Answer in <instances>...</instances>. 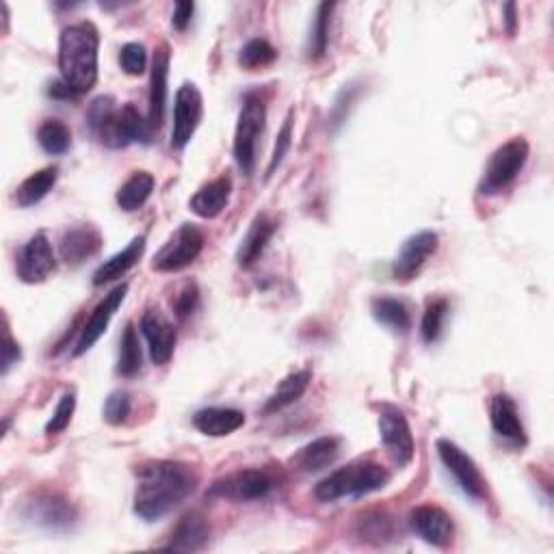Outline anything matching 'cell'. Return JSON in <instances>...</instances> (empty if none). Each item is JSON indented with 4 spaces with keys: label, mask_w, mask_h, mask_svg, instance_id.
I'll return each mask as SVG.
<instances>
[{
    "label": "cell",
    "mask_w": 554,
    "mask_h": 554,
    "mask_svg": "<svg viewBox=\"0 0 554 554\" xmlns=\"http://www.w3.org/2000/svg\"><path fill=\"white\" fill-rule=\"evenodd\" d=\"M230 195H232V178L219 176L213 182L204 184V187L191 197L189 208L197 217L215 219L223 213V210H226Z\"/></svg>",
    "instance_id": "7402d4cb"
},
{
    "label": "cell",
    "mask_w": 554,
    "mask_h": 554,
    "mask_svg": "<svg viewBox=\"0 0 554 554\" xmlns=\"http://www.w3.org/2000/svg\"><path fill=\"white\" fill-rule=\"evenodd\" d=\"M57 178H59V167H46L42 171H35L33 176L26 178L18 191H16V200L22 208H29V206H35L37 202H42L44 197L55 189L57 184Z\"/></svg>",
    "instance_id": "f546056e"
},
{
    "label": "cell",
    "mask_w": 554,
    "mask_h": 554,
    "mask_svg": "<svg viewBox=\"0 0 554 554\" xmlns=\"http://www.w3.org/2000/svg\"><path fill=\"white\" fill-rule=\"evenodd\" d=\"M197 303H200V290H197L195 282H187L178 290V295L171 299V308H174L180 319H187L197 310Z\"/></svg>",
    "instance_id": "60d3db41"
},
{
    "label": "cell",
    "mask_w": 554,
    "mask_h": 554,
    "mask_svg": "<svg viewBox=\"0 0 554 554\" xmlns=\"http://www.w3.org/2000/svg\"><path fill=\"white\" fill-rule=\"evenodd\" d=\"M102 234L94 226H74L63 234L61 258L72 267L83 265L85 260L94 258L102 249Z\"/></svg>",
    "instance_id": "d6986e66"
},
{
    "label": "cell",
    "mask_w": 554,
    "mask_h": 554,
    "mask_svg": "<svg viewBox=\"0 0 554 554\" xmlns=\"http://www.w3.org/2000/svg\"><path fill=\"white\" fill-rule=\"evenodd\" d=\"M435 252H438V234L435 232L425 230L410 236L392 262V277L397 282L414 280Z\"/></svg>",
    "instance_id": "4fadbf2b"
},
{
    "label": "cell",
    "mask_w": 554,
    "mask_h": 554,
    "mask_svg": "<svg viewBox=\"0 0 554 554\" xmlns=\"http://www.w3.org/2000/svg\"><path fill=\"white\" fill-rule=\"evenodd\" d=\"M150 137H152L150 126L143 120L135 104H124L122 109L115 111L111 122L104 126V130L98 135V141L109 145V148L120 150V148H128V145L135 141L148 143Z\"/></svg>",
    "instance_id": "8fae6325"
},
{
    "label": "cell",
    "mask_w": 554,
    "mask_h": 554,
    "mask_svg": "<svg viewBox=\"0 0 554 554\" xmlns=\"http://www.w3.org/2000/svg\"><path fill=\"white\" fill-rule=\"evenodd\" d=\"M277 59V50L267 42V39H252V42H247L239 55V63L243 70L256 72L267 68L273 61Z\"/></svg>",
    "instance_id": "836d02e7"
},
{
    "label": "cell",
    "mask_w": 554,
    "mask_h": 554,
    "mask_svg": "<svg viewBox=\"0 0 554 554\" xmlns=\"http://www.w3.org/2000/svg\"><path fill=\"white\" fill-rule=\"evenodd\" d=\"M130 414V394L126 390H115L109 394L107 403H104V420L109 422V425L117 427L126 422Z\"/></svg>",
    "instance_id": "74e56055"
},
{
    "label": "cell",
    "mask_w": 554,
    "mask_h": 554,
    "mask_svg": "<svg viewBox=\"0 0 554 554\" xmlns=\"http://www.w3.org/2000/svg\"><path fill=\"white\" fill-rule=\"evenodd\" d=\"M120 63L126 74L141 76L145 72V65H148V52H145V46L137 42L126 44L120 50Z\"/></svg>",
    "instance_id": "f35d334b"
},
{
    "label": "cell",
    "mask_w": 554,
    "mask_h": 554,
    "mask_svg": "<svg viewBox=\"0 0 554 554\" xmlns=\"http://www.w3.org/2000/svg\"><path fill=\"white\" fill-rule=\"evenodd\" d=\"M390 483V472L375 461H353L338 468L314 487V498L321 503H336L340 498H362L384 490Z\"/></svg>",
    "instance_id": "3957f363"
},
{
    "label": "cell",
    "mask_w": 554,
    "mask_h": 554,
    "mask_svg": "<svg viewBox=\"0 0 554 554\" xmlns=\"http://www.w3.org/2000/svg\"><path fill=\"white\" fill-rule=\"evenodd\" d=\"M275 230H277V223L267 213L256 215L252 226H249L245 234V239L241 241L239 252H236V262H239L241 267H252L260 258V254L265 252V247L269 245Z\"/></svg>",
    "instance_id": "d4e9b609"
},
{
    "label": "cell",
    "mask_w": 554,
    "mask_h": 554,
    "mask_svg": "<svg viewBox=\"0 0 554 554\" xmlns=\"http://www.w3.org/2000/svg\"><path fill=\"white\" fill-rule=\"evenodd\" d=\"M74 410H76V394L74 392H65L55 414H52V418L46 422V433L48 435H57L61 431H65L70 427L72 422V416H74Z\"/></svg>",
    "instance_id": "8d00e7d4"
},
{
    "label": "cell",
    "mask_w": 554,
    "mask_h": 554,
    "mask_svg": "<svg viewBox=\"0 0 554 554\" xmlns=\"http://www.w3.org/2000/svg\"><path fill=\"white\" fill-rule=\"evenodd\" d=\"M435 448H438L444 468L453 474V479L461 487V492L474 500L487 498V481L481 474L477 461H474L464 448H459L455 442L444 438L438 440Z\"/></svg>",
    "instance_id": "9c48e42d"
},
{
    "label": "cell",
    "mask_w": 554,
    "mask_h": 554,
    "mask_svg": "<svg viewBox=\"0 0 554 554\" xmlns=\"http://www.w3.org/2000/svg\"><path fill=\"white\" fill-rule=\"evenodd\" d=\"M20 358H22L20 345L9 336V332H5V340H3V375H7L9 368L13 364H18Z\"/></svg>",
    "instance_id": "7bdbcfd3"
},
{
    "label": "cell",
    "mask_w": 554,
    "mask_h": 554,
    "mask_svg": "<svg viewBox=\"0 0 554 554\" xmlns=\"http://www.w3.org/2000/svg\"><path fill=\"white\" fill-rule=\"evenodd\" d=\"M193 425L210 438H226L245 425V414L232 407H204L193 416Z\"/></svg>",
    "instance_id": "603a6c76"
},
{
    "label": "cell",
    "mask_w": 554,
    "mask_h": 554,
    "mask_svg": "<svg viewBox=\"0 0 554 554\" xmlns=\"http://www.w3.org/2000/svg\"><path fill=\"white\" fill-rule=\"evenodd\" d=\"M353 100H355V89L353 87H347V89L340 91V96H338L334 109H332V117H329V120H332V128H338L342 122L347 120V113L351 109Z\"/></svg>",
    "instance_id": "b9f144b4"
},
{
    "label": "cell",
    "mask_w": 554,
    "mask_h": 554,
    "mask_svg": "<svg viewBox=\"0 0 554 554\" xmlns=\"http://www.w3.org/2000/svg\"><path fill=\"white\" fill-rule=\"evenodd\" d=\"M126 293H128V284H120V286H115L111 290V293L98 303L96 310L91 312L89 321L83 327L81 338H78V342H76L74 355L87 353L104 336V332H107V329H109V323H111V319L115 316V312L120 310V306L124 303Z\"/></svg>",
    "instance_id": "e0dca14e"
},
{
    "label": "cell",
    "mask_w": 554,
    "mask_h": 554,
    "mask_svg": "<svg viewBox=\"0 0 554 554\" xmlns=\"http://www.w3.org/2000/svg\"><path fill=\"white\" fill-rule=\"evenodd\" d=\"M154 191V176L148 174V171H135L133 176H130L120 191L115 195V202L126 213H135L145 202L150 200V195Z\"/></svg>",
    "instance_id": "f1b7e54d"
},
{
    "label": "cell",
    "mask_w": 554,
    "mask_h": 554,
    "mask_svg": "<svg viewBox=\"0 0 554 554\" xmlns=\"http://www.w3.org/2000/svg\"><path fill=\"white\" fill-rule=\"evenodd\" d=\"M24 518L48 531H70L78 520V513L70 500L63 496L44 494L26 503Z\"/></svg>",
    "instance_id": "7c38bea8"
},
{
    "label": "cell",
    "mask_w": 554,
    "mask_h": 554,
    "mask_svg": "<svg viewBox=\"0 0 554 554\" xmlns=\"http://www.w3.org/2000/svg\"><path fill=\"white\" fill-rule=\"evenodd\" d=\"M332 3H323L316 9V16L312 22V29L308 35V46H306V55L308 59L316 61L325 55L327 42H329V22H332Z\"/></svg>",
    "instance_id": "1f68e13d"
},
{
    "label": "cell",
    "mask_w": 554,
    "mask_h": 554,
    "mask_svg": "<svg viewBox=\"0 0 554 554\" xmlns=\"http://www.w3.org/2000/svg\"><path fill=\"white\" fill-rule=\"evenodd\" d=\"M57 269V258L52 252L46 232H37L31 236L29 243L22 247L18 258V277L24 284H39L48 280L50 273Z\"/></svg>",
    "instance_id": "5bb4252c"
},
{
    "label": "cell",
    "mask_w": 554,
    "mask_h": 554,
    "mask_svg": "<svg viewBox=\"0 0 554 554\" xmlns=\"http://www.w3.org/2000/svg\"><path fill=\"white\" fill-rule=\"evenodd\" d=\"M310 379H312L310 371H295L288 377H284L280 384H277L275 392L267 399L265 412L273 414V412L284 410V407H288V405L297 403L303 397V392L308 390Z\"/></svg>",
    "instance_id": "83f0119b"
},
{
    "label": "cell",
    "mask_w": 554,
    "mask_h": 554,
    "mask_svg": "<svg viewBox=\"0 0 554 554\" xmlns=\"http://www.w3.org/2000/svg\"><path fill=\"white\" fill-rule=\"evenodd\" d=\"M210 539V524L202 516V513L191 511L176 524V529L171 531L169 542L165 544L167 550L176 552H197L202 550Z\"/></svg>",
    "instance_id": "44dd1931"
},
{
    "label": "cell",
    "mask_w": 554,
    "mask_h": 554,
    "mask_svg": "<svg viewBox=\"0 0 554 554\" xmlns=\"http://www.w3.org/2000/svg\"><path fill=\"white\" fill-rule=\"evenodd\" d=\"M290 145H293V120H290V115L284 120V126L280 133H277V141H275V148H273V154H271V161H269V167H267V178H271L275 174V169L282 165V161L286 158Z\"/></svg>",
    "instance_id": "ab89813d"
},
{
    "label": "cell",
    "mask_w": 554,
    "mask_h": 554,
    "mask_svg": "<svg viewBox=\"0 0 554 554\" xmlns=\"http://www.w3.org/2000/svg\"><path fill=\"white\" fill-rule=\"evenodd\" d=\"M379 438L386 453L399 468L412 464L414 459V435L405 414L394 405H381L379 412Z\"/></svg>",
    "instance_id": "ba28073f"
},
{
    "label": "cell",
    "mask_w": 554,
    "mask_h": 554,
    "mask_svg": "<svg viewBox=\"0 0 554 554\" xmlns=\"http://www.w3.org/2000/svg\"><path fill=\"white\" fill-rule=\"evenodd\" d=\"M37 141L42 145L44 152L59 156L70 150L72 145V133L70 128L59 120H46L37 130Z\"/></svg>",
    "instance_id": "d6a6232c"
},
{
    "label": "cell",
    "mask_w": 554,
    "mask_h": 554,
    "mask_svg": "<svg viewBox=\"0 0 554 554\" xmlns=\"http://www.w3.org/2000/svg\"><path fill=\"white\" fill-rule=\"evenodd\" d=\"M204 115V98L193 83H184L174 102V128H171V148L184 150L193 139Z\"/></svg>",
    "instance_id": "30bf717a"
},
{
    "label": "cell",
    "mask_w": 554,
    "mask_h": 554,
    "mask_svg": "<svg viewBox=\"0 0 554 554\" xmlns=\"http://www.w3.org/2000/svg\"><path fill=\"white\" fill-rule=\"evenodd\" d=\"M275 485V477L269 470L247 468L217 479L210 485L208 494L215 498L232 500V503H252V500L267 498L275 490Z\"/></svg>",
    "instance_id": "8992f818"
},
{
    "label": "cell",
    "mask_w": 554,
    "mask_h": 554,
    "mask_svg": "<svg viewBox=\"0 0 554 554\" xmlns=\"http://www.w3.org/2000/svg\"><path fill=\"white\" fill-rule=\"evenodd\" d=\"M265 122H267L265 102L256 96H247L234 133V158H236V165L241 167L245 176L254 174L256 145H258V137L262 135V128H265Z\"/></svg>",
    "instance_id": "5b68a950"
},
{
    "label": "cell",
    "mask_w": 554,
    "mask_h": 554,
    "mask_svg": "<svg viewBox=\"0 0 554 554\" xmlns=\"http://www.w3.org/2000/svg\"><path fill=\"white\" fill-rule=\"evenodd\" d=\"M167 78H169V48L161 44L154 52L152 59V74H150V113L148 126L150 133L161 130L167 104Z\"/></svg>",
    "instance_id": "ac0fdd59"
},
{
    "label": "cell",
    "mask_w": 554,
    "mask_h": 554,
    "mask_svg": "<svg viewBox=\"0 0 554 554\" xmlns=\"http://www.w3.org/2000/svg\"><path fill=\"white\" fill-rule=\"evenodd\" d=\"M200 477L182 461H145L137 468L135 513L145 522H156L193 496Z\"/></svg>",
    "instance_id": "6da1fadb"
},
{
    "label": "cell",
    "mask_w": 554,
    "mask_h": 554,
    "mask_svg": "<svg viewBox=\"0 0 554 554\" xmlns=\"http://www.w3.org/2000/svg\"><path fill=\"white\" fill-rule=\"evenodd\" d=\"M98 48L100 35L91 22L65 26L59 37V70L61 81L74 96L87 94L98 81Z\"/></svg>",
    "instance_id": "7a4b0ae2"
},
{
    "label": "cell",
    "mask_w": 554,
    "mask_h": 554,
    "mask_svg": "<svg viewBox=\"0 0 554 554\" xmlns=\"http://www.w3.org/2000/svg\"><path fill=\"white\" fill-rule=\"evenodd\" d=\"M371 312L375 321L388 327L390 332L405 336L412 329V314L410 308L405 306V301L394 297H377L371 303Z\"/></svg>",
    "instance_id": "4316f807"
},
{
    "label": "cell",
    "mask_w": 554,
    "mask_h": 554,
    "mask_svg": "<svg viewBox=\"0 0 554 554\" xmlns=\"http://www.w3.org/2000/svg\"><path fill=\"white\" fill-rule=\"evenodd\" d=\"M204 249V234L193 223H182L174 236L161 247L152 260V269L161 273H174L187 269Z\"/></svg>",
    "instance_id": "52a82bcc"
},
{
    "label": "cell",
    "mask_w": 554,
    "mask_h": 554,
    "mask_svg": "<svg viewBox=\"0 0 554 554\" xmlns=\"http://www.w3.org/2000/svg\"><path fill=\"white\" fill-rule=\"evenodd\" d=\"M362 522L373 526V529H368V526H362V535H364L366 539H379V542H381V539L390 535V522L384 520L381 516H377V518H366V520H362Z\"/></svg>",
    "instance_id": "ee69618b"
},
{
    "label": "cell",
    "mask_w": 554,
    "mask_h": 554,
    "mask_svg": "<svg viewBox=\"0 0 554 554\" xmlns=\"http://www.w3.org/2000/svg\"><path fill=\"white\" fill-rule=\"evenodd\" d=\"M412 531L435 548H448L453 544L455 524L448 513L435 505H420L410 513Z\"/></svg>",
    "instance_id": "9a60e30c"
},
{
    "label": "cell",
    "mask_w": 554,
    "mask_h": 554,
    "mask_svg": "<svg viewBox=\"0 0 554 554\" xmlns=\"http://www.w3.org/2000/svg\"><path fill=\"white\" fill-rule=\"evenodd\" d=\"M340 455V440L332 438V435H325V438L314 440L299 448V453L293 457V466L299 472H321L334 464Z\"/></svg>",
    "instance_id": "cb8c5ba5"
},
{
    "label": "cell",
    "mask_w": 554,
    "mask_h": 554,
    "mask_svg": "<svg viewBox=\"0 0 554 554\" xmlns=\"http://www.w3.org/2000/svg\"><path fill=\"white\" fill-rule=\"evenodd\" d=\"M516 11H518V9H516V5H513V3L505 5V24H507V33H509V35L516 33V26H518Z\"/></svg>",
    "instance_id": "bcb514c9"
},
{
    "label": "cell",
    "mask_w": 554,
    "mask_h": 554,
    "mask_svg": "<svg viewBox=\"0 0 554 554\" xmlns=\"http://www.w3.org/2000/svg\"><path fill=\"white\" fill-rule=\"evenodd\" d=\"M529 154H531L529 143L520 137L500 145V148L490 156V163L485 167V174L479 184V193L496 195L500 191H505L524 169L526 161H529Z\"/></svg>",
    "instance_id": "277c9868"
},
{
    "label": "cell",
    "mask_w": 554,
    "mask_h": 554,
    "mask_svg": "<svg viewBox=\"0 0 554 554\" xmlns=\"http://www.w3.org/2000/svg\"><path fill=\"white\" fill-rule=\"evenodd\" d=\"M193 11H195V5H193V3H178V5L174 7V18H171V24H174L178 31H184V29H187V26L191 24Z\"/></svg>",
    "instance_id": "f6af8a7d"
},
{
    "label": "cell",
    "mask_w": 554,
    "mask_h": 554,
    "mask_svg": "<svg viewBox=\"0 0 554 554\" xmlns=\"http://www.w3.org/2000/svg\"><path fill=\"white\" fill-rule=\"evenodd\" d=\"M141 334L145 340H148L152 362L156 366H165L176 349V340H178L176 327L169 323V319L161 310L150 308L141 316Z\"/></svg>",
    "instance_id": "2e32d148"
},
{
    "label": "cell",
    "mask_w": 554,
    "mask_h": 554,
    "mask_svg": "<svg viewBox=\"0 0 554 554\" xmlns=\"http://www.w3.org/2000/svg\"><path fill=\"white\" fill-rule=\"evenodd\" d=\"M115 111H117V107H115L113 96H100V98H96L94 102H91L89 109H87V126L91 130V135L98 139V135L102 133L104 126L111 122V117L115 115Z\"/></svg>",
    "instance_id": "d590c367"
},
{
    "label": "cell",
    "mask_w": 554,
    "mask_h": 554,
    "mask_svg": "<svg viewBox=\"0 0 554 554\" xmlns=\"http://www.w3.org/2000/svg\"><path fill=\"white\" fill-rule=\"evenodd\" d=\"M446 314H448V301L446 299H435V301L429 303L425 314H422V323H420L422 340L435 342L440 338Z\"/></svg>",
    "instance_id": "e575fe53"
},
{
    "label": "cell",
    "mask_w": 554,
    "mask_h": 554,
    "mask_svg": "<svg viewBox=\"0 0 554 554\" xmlns=\"http://www.w3.org/2000/svg\"><path fill=\"white\" fill-rule=\"evenodd\" d=\"M490 420H492L494 433L500 435V438L520 446L526 444V433L520 420L518 405L509 397V394H496V397H492Z\"/></svg>",
    "instance_id": "ffe728a7"
},
{
    "label": "cell",
    "mask_w": 554,
    "mask_h": 554,
    "mask_svg": "<svg viewBox=\"0 0 554 554\" xmlns=\"http://www.w3.org/2000/svg\"><path fill=\"white\" fill-rule=\"evenodd\" d=\"M143 366V353L139 334L133 323H128L120 340V358H117V375L135 377Z\"/></svg>",
    "instance_id": "4dcf8cb0"
},
{
    "label": "cell",
    "mask_w": 554,
    "mask_h": 554,
    "mask_svg": "<svg viewBox=\"0 0 554 554\" xmlns=\"http://www.w3.org/2000/svg\"><path fill=\"white\" fill-rule=\"evenodd\" d=\"M143 252H145V236H137V239H133L122 249V252H117L115 256H111L107 262H104V265L98 267V271L94 273V286H104L113 280H120L122 275H126L137 265Z\"/></svg>",
    "instance_id": "484cf974"
}]
</instances>
